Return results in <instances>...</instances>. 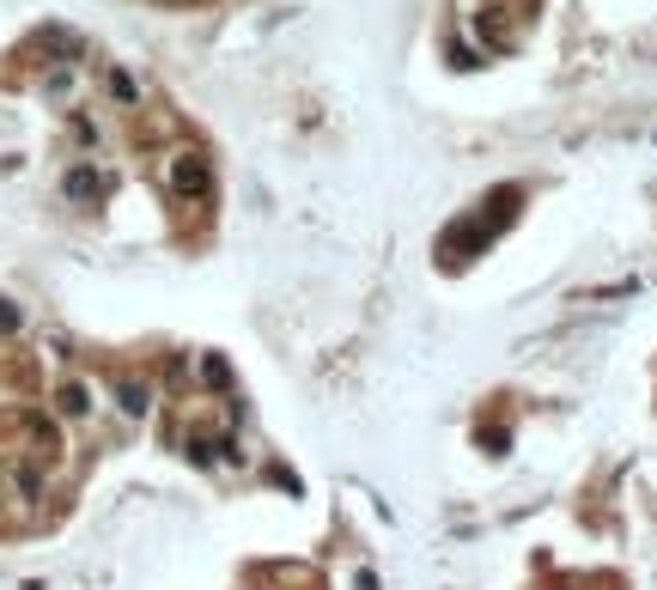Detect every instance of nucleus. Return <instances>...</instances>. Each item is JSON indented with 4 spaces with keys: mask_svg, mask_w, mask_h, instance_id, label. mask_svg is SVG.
I'll return each instance as SVG.
<instances>
[{
    "mask_svg": "<svg viewBox=\"0 0 657 590\" xmlns=\"http://www.w3.org/2000/svg\"><path fill=\"white\" fill-rule=\"evenodd\" d=\"M165 183H171V195H183V201H207V189H213L207 153H177L171 171H165Z\"/></svg>",
    "mask_w": 657,
    "mask_h": 590,
    "instance_id": "1",
    "label": "nucleus"
},
{
    "mask_svg": "<svg viewBox=\"0 0 657 590\" xmlns=\"http://www.w3.org/2000/svg\"><path fill=\"white\" fill-rule=\"evenodd\" d=\"M116 414L122 420H146V414H153V384H146V378H116Z\"/></svg>",
    "mask_w": 657,
    "mask_h": 590,
    "instance_id": "2",
    "label": "nucleus"
},
{
    "mask_svg": "<svg viewBox=\"0 0 657 590\" xmlns=\"http://www.w3.org/2000/svg\"><path fill=\"white\" fill-rule=\"evenodd\" d=\"M92 408H98V402H92V384H86V378H67V384L55 390V414H61V420H92Z\"/></svg>",
    "mask_w": 657,
    "mask_h": 590,
    "instance_id": "3",
    "label": "nucleus"
},
{
    "mask_svg": "<svg viewBox=\"0 0 657 590\" xmlns=\"http://www.w3.org/2000/svg\"><path fill=\"white\" fill-rule=\"evenodd\" d=\"M61 189H67V195H73V201H104V189H110V183H104V177H98V171H92V165H73V171H67V183H61Z\"/></svg>",
    "mask_w": 657,
    "mask_h": 590,
    "instance_id": "4",
    "label": "nucleus"
},
{
    "mask_svg": "<svg viewBox=\"0 0 657 590\" xmlns=\"http://www.w3.org/2000/svg\"><path fill=\"white\" fill-rule=\"evenodd\" d=\"M201 384H213V390H226V384H232V365H226V359H219V353H207V359H201Z\"/></svg>",
    "mask_w": 657,
    "mask_h": 590,
    "instance_id": "5",
    "label": "nucleus"
},
{
    "mask_svg": "<svg viewBox=\"0 0 657 590\" xmlns=\"http://www.w3.org/2000/svg\"><path fill=\"white\" fill-rule=\"evenodd\" d=\"M13 487H19L25 499H43V469H31V463H19V469H13Z\"/></svg>",
    "mask_w": 657,
    "mask_h": 590,
    "instance_id": "6",
    "label": "nucleus"
},
{
    "mask_svg": "<svg viewBox=\"0 0 657 590\" xmlns=\"http://www.w3.org/2000/svg\"><path fill=\"white\" fill-rule=\"evenodd\" d=\"M19 323H25V311L13 299H0V335H19Z\"/></svg>",
    "mask_w": 657,
    "mask_h": 590,
    "instance_id": "7",
    "label": "nucleus"
},
{
    "mask_svg": "<svg viewBox=\"0 0 657 590\" xmlns=\"http://www.w3.org/2000/svg\"><path fill=\"white\" fill-rule=\"evenodd\" d=\"M43 92H49V98H67V92H73V73H67V67H55L49 80H43Z\"/></svg>",
    "mask_w": 657,
    "mask_h": 590,
    "instance_id": "8",
    "label": "nucleus"
},
{
    "mask_svg": "<svg viewBox=\"0 0 657 590\" xmlns=\"http://www.w3.org/2000/svg\"><path fill=\"white\" fill-rule=\"evenodd\" d=\"M110 92H116L122 104H134V80H128V73H110Z\"/></svg>",
    "mask_w": 657,
    "mask_h": 590,
    "instance_id": "9",
    "label": "nucleus"
}]
</instances>
